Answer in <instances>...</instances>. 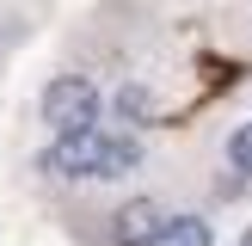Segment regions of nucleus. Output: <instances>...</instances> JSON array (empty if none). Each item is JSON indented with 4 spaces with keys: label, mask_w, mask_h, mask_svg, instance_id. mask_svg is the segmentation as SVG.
Returning a JSON list of instances; mask_svg holds the SVG:
<instances>
[{
    "label": "nucleus",
    "mask_w": 252,
    "mask_h": 246,
    "mask_svg": "<svg viewBox=\"0 0 252 246\" xmlns=\"http://www.w3.org/2000/svg\"><path fill=\"white\" fill-rule=\"evenodd\" d=\"M98 105H105V98H98V86L86 80V74H56V80L43 86V123L56 135H80V129H98Z\"/></svg>",
    "instance_id": "nucleus-1"
},
{
    "label": "nucleus",
    "mask_w": 252,
    "mask_h": 246,
    "mask_svg": "<svg viewBox=\"0 0 252 246\" xmlns=\"http://www.w3.org/2000/svg\"><path fill=\"white\" fill-rule=\"evenodd\" d=\"M98 160H105V129L56 135L43 148V172H56V179H98Z\"/></svg>",
    "instance_id": "nucleus-2"
},
{
    "label": "nucleus",
    "mask_w": 252,
    "mask_h": 246,
    "mask_svg": "<svg viewBox=\"0 0 252 246\" xmlns=\"http://www.w3.org/2000/svg\"><path fill=\"white\" fill-rule=\"evenodd\" d=\"M166 221L172 215L154 197H129V203H117V215H111V246H160Z\"/></svg>",
    "instance_id": "nucleus-3"
},
{
    "label": "nucleus",
    "mask_w": 252,
    "mask_h": 246,
    "mask_svg": "<svg viewBox=\"0 0 252 246\" xmlns=\"http://www.w3.org/2000/svg\"><path fill=\"white\" fill-rule=\"evenodd\" d=\"M142 166V135H105V160H98V179H129Z\"/></svg>",
    "instance_id": "nucleus-4"
},
{
    "label": "nucleus",
    "mask_w": 252,
    "mask_h": 246,
    "mask_svg": "<svg viewBox=\"0 0 252 246\" xmlns=\"http://www.w3.org/2000/svg\"><path fill=\"white\" fill-rule=\"evenodd\" d=\"M160 246H216V234H209L203 215H172L166 234H160Z\"/></svg>",
    "instance_id": "nucleus-5"
},
{
    "label": "nucleus",
    "mask_w": 252,
    "mask_h": 246,
    "mask_svg": "<svg viewBox=\"0 0 252 246\" xmlns=\"http://www.w3.org/2000/svg\"><path fill=\"white\" fill-rule=\"evenodd\" d=\"M111 111H117L123 123H148L154 117V92H148V86H117V92H111Z\"/></svg>",
    "instance_id": "nucleus-6"
},
{
    "label": "nucleus",
    "mask_w": 252,
    "mask_h": 246,
    "mask_svg": "<svg viewBox=\"0 0 252 246\" xmlns=\"http://www.w3.org/2000/svg\"><path fill=\"white\" fill-rule=\"evenodd\" d=\"M228 172L234 179H252V123L228 129Z\"/></svg>",
    "instance_id": "nucleus-7"
},
{
    "label": "nucleus",
    "mask_w": 252,
    "mask_h": 246,
    "mask_svg": "<svg viewBox=\"0 0 252 246\" xmlns=\"http://www.w3.org/2000/svg\"><path fill=\"white\" fill-rule=\"evenodd\" d=\"M240 246H252V228H246V234H240Z\"/></svg>",
    "instance_id": "nucleus-8"
}]
</instances>
